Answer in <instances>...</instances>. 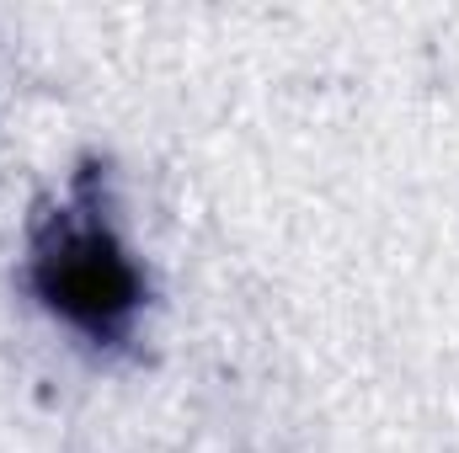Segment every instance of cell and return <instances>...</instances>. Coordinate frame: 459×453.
<instances>
[{
  "label": "cell",
  "instance_id": "1",
  "mask_svg": "<svg viewBox=\"0 0 459 453\" xmlns=\"http://www.w3.org/2000/svg\"><path fill=\"white\" fill-rule=\"evenodd\" d=\"M27 288L43 315L91 346L134 337L144 310V267L102 203L75 198L48 209L32 229Z\"/></svg>",
  "mask_w": 459,
  "mask_h": 453
}]
</instances>
